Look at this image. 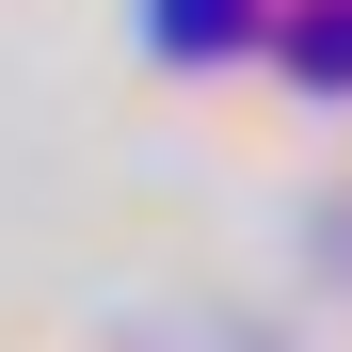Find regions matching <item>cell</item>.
<instances>
[{
    "mask_svg": "<svg viewBox=\"0 0 352 352\" xmlns=\"http://www.w3.org/2000/svg\"><path fill=\"white\" fill-rule=\"evenodd\" d=\"M224 32H241V0H160V48H176V65H208Z\"/></svg>",
    "mask_w": 352,
    "mask_h": 352,
    "instance_id": "2",
    "label": "cell"
},
{
    "mask_svg": "<svg viewBox=\"0 0 352 352\" xmlns=\"http://www.w3.org/2000/svg\"><path fill=\"white\" fill-rule=\"evenodd\" d=\"M288 80H352V0H305L288 16Z\"/></svg>",
    "mask_w": 352,
    "mask_h": 352,
    "instance_id": "1",
    "label": "cell"
}]
</instances>
